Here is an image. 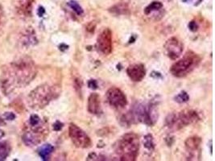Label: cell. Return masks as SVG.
<instances>
[{
  "instance_id": "obj_26",
  "label": "cell",
  "mask_w": 215,
  "mask_h": 161,
  "mask_svg": "<svg viewBox=\"0 0 215 161\" xmlns=\"http://www.w3.org/2000/svg\"><path fill=\"white\" fill-rule=\"evenodd\" d=\"M198 28L199 26L198 24H197V23L194 21V20L191 21V22H189V30L191 31L195 32V31L198 30Z\"/></svg>"
},
{
  "instance_id": "obj_19",
  "label": "cell",
  "mask_w": 215,
  "mask_h": 161,
  "mask_svg": "<svg viewBox=\"0 0 215 161\" xmlns=\"http://www.w3.org/2000/svg\"><path fill=\"white\" fill-rule=\"evenodd\" d=\"M54 151V147L51 144L43 145L42 147L39 149V156L42 158L43 160H48L50 157L51 154Z\"/></svg>"
},
{
  "instance_id": "obj_1",
  "label": "cell",
  "mask_w": 215,
  "mask_h": 161,
  "mask_svg": "<svg viewBox=\"0 0 215 161\" xmlns=\"http://www.w3.org/2000/svg\"><path fill=\"white\" fill-rule=\"evenodd\" d=\"M37 74L35 62L29 56H23L3 67L0 75V87L5 96L13 94L15 89L31 83Z\"/></svg>"
},
{
  "instance_id": "obj_14",
  "label": "cell",
  "mask_w": 215,
  "mask_h": 161,
  "mask_svg": "<svg viewBox=\"0 0 215 161\" xmlns=\"http://www.w3.org/2000/svg\"><path fill=\"white\" fill-rule=\"evenodd\" d=\"M88 111L92 114H99L102 113L100 97L97 93H93L88 98Z\"/></svg>"
},
{
  "instance_id": "obj_2",
  "label": "cell",
  "mask_w": 215,
  "mask_h": 161,
  "mask_svg": "<svg viewBox=\"0 0 215 161\" xmlns=\"http://www.w3.org/2000/svg\"><path fill=\"white\" fill-rule=\"evenodd\" d=\"M61 92V86L56 84L45 83L38 86L28 94V106L36 111L44 109L52 101L56 99Z\"/></svg>"
},
{
  "instance_id": "obj_8",
  "label": "cell",
  "mask_w": 215,
  "mask_h": 161,
  "mask_svg": "<svg viewBox=\"0 0 215 161\" xmlns=\"http://www.w3.org/2000/svg\"><path fill=\"white\" fill-rule=\"evenodd\" d=\"M69 135L73 143L79 148H89L92 142L82 129L74 123H71L69 127Z\"/></svg>"
},
{
  "instance_id": "obj_5",
  "label": "cell",
  "mask_w": 215,
  "mask_h": 161,
  "mask_svg": "<svg viewBox=\"0 0 215 161\" xmlns=\"http://www.w3.org/2000/svg\"><path fill=\"white\" fill-rule=\"evenodd\" d=\"M200 120V116L193 110H184L177 113L169 114L165 119V126L170 131H176L183 127L196 123Z\"/></svg>"
},
{
  "instance_id": "obj_12",
  "label": "cell",
  "mask_w": 215,
  "mask_h": 161,
  "mask_svg": "<svg viewBox=\"0 0 215 161\" xmlns=\"http://www.w3.org/2000/svg\"><path fill=\"white\" fill-rule=\"evenodd\" d=\"M127 73L131 80L140 82L146 75L145 67L143 64H133L127 69Z\"/></svg>"
},
{
  "instance_id": "obj_15",
  "label": "cell",
  "mask_w": 215,
  "mask_h": 161,
  "mask_svg": "<svg viewBox=\"0 0 215 161\" xmlns=\"http://www.w3.org/2000/svg\"><path fill=\"white\" fill-rule=\"evenodd\" d=\"M35 0H20L16 7L18 14L23 17H31Z\"/></svg>"
},
{
  "instance_id": "obj_16",
  "label": "cell",
  "mask_w": 215,
  "mask_h": 161,
  "mask_svg": "<svg viewBox=\"0 0 215 161\" xmlns=\"http://www.w3.org/2000/svg\"><path fill=\"white\" fill-rule=\"evenodd\" d=\"M201 143V139L198 136H191L184 142L186 150L188 151V152L191 153V154H193L198 150Z\"/></svg>"
},
{
  "instance_id": "obj_13",
  "label": "cell",
  "mask_w": 215,
  "mask_h": 161,
  "mask_svg": "<svg viewBox=\"0 0 215 161\" xmlns=\"http://www.w3.org/2000/svg\"><path fill=\"white\" fill-rule=\"evenodd\" d=\"M20 42L25 47L34 46L38 44V40L33 28H28L24 30L20 36Z\"/></svg>"
},
{
  "instance_id": "obj_22",
  "label": "cell",
  "mask_w": 215,
  "mask_h": 161,
  "mask_svg": "<svg viewBox=\"0 0 215 161\" xmlns=\"http://www.w3.org/2000/svg\"><path fill=\"white\" fill-rule=\"evenodd\" d=\"M143 145L149 151H153L155 149L153 136L151 134H148L143 137Z\"/></svg>"
},
{
  "instance_id": "obj_20",
  "label": "cell",
  "mask_w": 215,
  "mask_h": 161,
  "mask_svg": "<svg viewBox=\"0 0 215 161\" xmlns=\"http://www.w3.org/2000/svg\"><path fill=\"white\" fill-rule=\"evenodd\" d=\"M10 151H11V147L6 142L0 143V161L5 160L7 157L9 156Z\"/></svg>"
},
{
  "instance_id": "obj_24",
  "label": "cell",
  "mask_w": 215,
  "mask_h": 161,
  "mask_svg": "<svg viewBox=\"0 0 215 161\" xmlns=\"http://www.w3.org/2000/svg\"><path fill=\"white\" fill-rule=\"evenodd\" d=\"M189 100V96L185 91H181L175 97V101L178 103L187 102Z\"/></svg>"
},
{
  "instance_id": "obj_3",
  "label": "cell",
  "mask_w": 215,
  "mask_h": 161,
  "mask_svg": "<svg viewBox=\"0 0 215 161\" xmlns=\"http://www.w3.org/2000/svg\"><path fill=\"white\" fill-rule=\"evenodd\" d=\"M157 111L153 104H141L135 105L130 111L121 118V123L123 126L142 122L148 126H153L157 120Z\"/></svg>"
},
{
  "instance_id": "obj_10",
  "label": "cell",
  "mask_w": 215,
  "mask_h": 161,
  "mask_svg": "<svg viewBox=\"0 0 215 161\" xmlns=\"http://www.w3.org/2000/svg\"><path fill=\"white\" fill-rule=\"evenodd\" d=\"M164 49L168 57L172 60H176L181 56L184 49V45L182 42L176 37H171L170 39H168L165 42Z\"/></svg>"
},
{
  "instance_id": "obj_17",
  "label": "cell",
  "mask_w": 215,
  "mask_h": 161,
  "mask_svg": "<svg viewBox=\"0 0 215 161\" xmlns=\"http://www.w3.org/2000/svg\"><path fill=\"white\" fill-rule=\"evenodd\" d=\"M110 13L114 15H127L130 14V9L126 3H119L108 9Z\"/></svg>"
},
{
  "instance_id": "obj_9",
  "label": "cell",
  "mask_w": 215,
  "mask_h": 161,
  "mask_svg": "<svg viewBox=\"0 0 215 161\" xmlns=\"http://www.w3.org/2000/svg\"><path fill=\"white\" fill-rule=\"evenodd\" d=\"M106 98L111 106L117 109L124 108L127 105V99L120 89L111 87L106 92Z\"/></svg>"
},
{
  "instance_id": "obj_23",
  "label": "cell",
  "mask_w": 215,
  "mask_h": 161,
  "mask_svg": "<svg viewBox=\"0 0 215 161\" xmlns=\"http://www.w3.org/2000/svg\"><path fill=\"white\" fill-rule=\"evenodd\" d=\"M68 5H69L70 8L75 12L76 14L78 15H83V13H84V11H83L82 7H81L80 4H79L77 1H74V0L69 1V2L68 3Z\"/></svg>"
},
{
  "instance_id": "obj_29",
  "label": "cell",
  "mask_w": 215,
  "mask_h": 161,
  "mask_svg": "<svg viewBox=\"0 0 215 161\" xmlns=\"http://www.w3.org/2000/svg\"><path fill=\"white\" fill-rule=\"evenodd\" d=\"M3 118L9 121H12L15 119V114L12 112H6L5 114H3Z\"/></svg>"
},
{
  "instance_id": "obj_28",
  "label": "cell",
  "mask_w": 215,
  "mask_h": 161,
  "mask_svg": "<svg viewBox=\"0 0 215 161\" xmlns=\"http://www.w3.org/2000/svg\"><path fill=\"white\" fill-rule=\"evenodd\" d=\"M63 127H64V124H63L61 122H60V121H56L53 126V130L55 131H61L62 128H63Z\"/></svg>"
},
{
  "instance_id": "obj_18",
  "label": "cell",
  "mask_w": 215,
  "mask_h": 161,
  "mask_svg": "<svg viewBox=\"0 0 215 161\" xmlns=\"http://www.w3.org/2000/svg\"><path fill=\"white\" fill-rule=\"evenodd\" d=\"M72 79H73V88L79 97H81V89H82V86H83V81H82L81 76L79 75V73L76 70H73V72H72Z\"/></svg>"
},
{
  "instance_id": "obj_33",
  "label": "cell",
  "mask_w": 215,
  "mask_h": 161,
  "mask_svg": "<svg viewBox=\"0 0 215 161\" xmlns=\"http://www.w3.org/2000/svg\"><path fill=\"white\" fill-rule=\"evenodd\" d=\"M5 135V133H4V131H2L1 129H0V139H2L3 136Z\"/></svg>"
},
{
  "instance_id": "obj_30",
  "label": "cell",
  "mask_w": 215,
  "mask_h": 161,
  "mask_svg": "<svg viewBox=\"0 0 215 161\" xmlns=\"http://www.w3.org/2000/svg\"><path fill=\"white\" fill-rule=\"evenodd\" d=\"M88 86H89V89H98V83H97V80H89L88 82Z\"/></svg>"
},
{
  "instance_id": "obj_6",
  "label": "cell",
  "mask_w": 215,
  "mask_h": 161,
  "mask_svg": "<svg viewBox=\"0 0 215 161\" xmlns=\"http://www.w3.org/2000/svg\"><path fill=\"white\" fill-rule=\"evenodd\" d=\"M201 57L193 51H188L181 60L175 62L170 69L171 73L176 78H184L189 75L198 66Z\"/></svg>"
},
{
  "instance_id": "obj_31",
  "label": "cell",
  "mask_w": 215,
  "mask_h": 161,
  "mask_svg": "<svg viewBox=\"0 0 215 161\" xmlns=\"http://www.w3.org/2000/svg\"><path fill=\"white\" fill-rule=\"evenodd\" d=\"M45 13V9L42 6H40L39 7V8H38V11H37V14L39 15V17H42Z\"/></svg>"
},
{
  "instance_id": "obj_32",
  "label": "cell",
  "mask_w": 215,
  "mask_h": 161,
  "mask_svg": "<svg viewBox=\"0 0 215 161\" xmlns=\"http://www.w3.org/2000/svg\"><path fill=\"white\" fill-rule=\"evenodd\" d=\"M59 48H60V50L61 51H63V52H64V51L67 50L68 48H69V46L66 45H64V44H61V45L59 46Z\"/></svg>"
},
{
  "instance_id": "obj_27",
  "label": "cell",
  "mask_w": 215,
  "mask_h": 161,
  "mask_svg": "<svg viewBox=\"0 0 215 161\" xmlns=\"http://www.w3.org/2000/svg\"><path fill=\"white\" fill-rule=\"evenodd\" d=\"M5 22V17H4V11L2 7V6H0V30L3 28Z\"/></svg>"
},
{
  "instance_id": "obj_21",
  "label": "cell",
  "mask_w": 215,
  "mask_h": 161,
  "mask_svg": "<svg viewBox=\"0 0 215 161\" xmlns=\"http://www.w3.org/2000/svg\"><path fill=\"white\" fill-rule=\"evenodd\" d=\"M163 7V4L160 2L158 1H154L152 3H151L149 5L144 9V14L145 15H149L151 14V12L156 11H159Z\"/></svg>"
},
{
  "instance_id": "obj_25",
  "label": "cell",
  "mask_w": 215,
  "mask_h": 161,
  "mask_svg": "<svg viewBox=\"0 0 215 161\" xmlns=\"http://www.w3.org/2000/svg\"><path fill=\"white\" fill-rule=\"evenodd\" d=\"M42 120L39 118L37 114H31L30 118H29V121H28V125L33 127V126H37L39 124V122Z\"/></svg>"
},
{
  "instance_id": "obj_7",
  "label": "cell",
  "mask_w": 215,
  "mask_h": 161,
  "mask_svg": "<svg viewBox=\"0 0 215 161\" xmlns=\"http://www.w3.org/2000/svg\"><path fill=\"white\" fill-rule=\"evenodd\" d=\"M48 135V127L44 121H41L37 126H29L27 131L22 136L24 144L28 147H34L39 144Z\"/></svg>"
},
{
  "instance_id": "obj_11",
  "label": "cell",
  "mask_w": 215,
  "mask_h": 161,
  "mask_svg": "<svg viewBox=\"0 0 215 161\" xmlns=\"http://www.w3.org/2000/svg\"><path fill=\"white\" fill-rule=\"evenodd\" d=\"M97 48L103 55L112 52V32L110 28H105L97 38Z\"/></svg>"
},
{
  "instance_id": "obj_34",
  "label": "cell",
  "mask_w": 215,
  "mask_h": 161,
  "mask_svg": "<svg viewBox=\"0 0 215 161\" xmlns=\"http://www.w3.org/2000/svg\"><path fill=\"white\" fill-rule=\"evenodd\" d=\"M191 0H183V2H184V3H188V2H190Z\"/></svg>"
},
{
  "instance_id": "obj_4",
  "label": "cell",
  "mask_w": 215,
  "mask_h": 161,
  "mask_svg": "<svg viewBox=\"0 0 215 161\" xmlns=\"http://www.w3.org/2000/svg\"><path fill=\"white\" fill-rule=\"evenodd\" d=\"M140 151L139 137L135 133H127L118 139L115 145V152L120 160L134 161Z\"/></svg>"
}]
</instances>
